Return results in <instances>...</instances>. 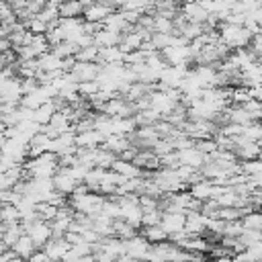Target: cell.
Returning a JSON list of instances; mask_svg holds the SVG:
<instances>
[{"label":"cell","instance_id":"6da1fadb","mask_svg":"<svg viewBox=\"0 0 262 262\" xmlns=\"http://www.w3.org/2000/svg\"><path fill=\"white\" fill-rule=\"evenodd\" d=\"M23 168L27 172V178H53V174L59 168L57 154L45 151V154H41L37 158H27Z\"/></svg>","mask_w":262,"mask_h":262},{"label":"cell","instance_id":"7a4b0ae2","mask_svg":"<svg viewBox=\"0 0 262 262\" xmlns=\"http://www.w3.org/2000/svg\"><path fill=\"white\" fill-rule=\"evenodd\" d=\"M106 196L94 192V190H88V192H72L68 196V205L80 213V215H88V217H96L102 209V203H104Z\"/></svg>","mask_w":262,"mask_h":262},{"label":"cell","instance_id":"3957f363","mask_svg":"<svg viewBox=\"0 0 262 262\" xmlns=\"http://www.w3.org/2000/svg\"><path fill=\"white\" fill-rule=\"evenodd\" d=\"M217 33H219V41L225 43L229 51L248 47L250 37H252V33L244 25H233V23H221L217 27Z\"/></svg>","mask_w":262,"mask_h":262},{"label":"cell","instance_id":"277c9868","mask_svg":"<svg viewBox=\"0 0 262 262\" xmlns=\"http://www.w3.org/2000/svg\"><path fill=\"white\" fill-rule=\"evenodd\" d=\"M100 113L106 115V117H133V115H135V104L129 102L125 96L115 94V96H111V98L102 104Z\"/></svg>","mask_w":262,"mask_h":262},{"label":"cell","instance_id":"5b68a950","mask_svg":"<svg viewBox=\"0 0 262 262\" xmlns=\"http://www.w3.org/2000/svg\"><path fill=\"white\" fill-rule=\"evenodd\" d=\"M23 227H25V233L37 244V248H43V246L53 237V233H51V225H49L47 221H43V219L25 221Z\"/></svg>","mask_w":262,"mask_h":262},{"label":"cell","instance_id":"8992f818","mask_svg":"<svg viewBox=\"0 0 262 262\" xmlns=\"http://www.w3.org/2000/svg\"><path fill=\"white\" fill-rule=\"evenodd\" d=\"M123 246H125V254H129L137 262H143L147 258V254H149V248H151V244L139 231L135 235H131L129 239H123Z\"/></svg>","mask_w":262,"mask_h":262},{"label":"cell","instance_id":"52a82bcc","mask_svg":"<svg viewBox=\"0 0 262 262\" xmlns=\"http://www.w3.org/2000/svg\"><path fill=\"white\" fill-rule=\"evenodd\" d=\"M102 63L98 61H76L70 70V74L74 76L76 82H88V80H96L100 74Z\"/></svg>","mask_w":262,"mask_h":262},{"label":"cell","instance_id":"ba28073f","mask_svg":"<svg viewBox=\"0 0 262 262\" xmlns=\"http://www.w3.org/2000/svg\"><path fill=\"white\" fill-rule=\"evenodd\" d=\"M133 164L135 166H139L143 172H156V170H160V156L158 154H154V149L151 147H141V149H137V154H135V158H133Z\"/></svg>","mask_w":262,"mask_h":262},{"label":"cell","instance_id":"9c48e42d","mask_svg":"<svg viewBox=\"0 0 262 262\" xmlns=\"http://www.w3.org/2000/svg\"><path fill=\"white\" fill-rule=\"evenodd\" d=\"M113 10H115V8H111L108 4H104V2H100V0H94L92 4L84 6L82 18H84L86 23H100V25H102V20H104Z\"/></svg>","mask_w":262,"mask_h":262},{"label":"cell","instance_id":"30bf717a","mask_svg":"<svg viewBox=\"0 0 262 262\" xmlns=\"http://www.w3.org/2000/svg\"><path fill=\"white\" fill-rule=\"evenodd\" d=\"M176 104H178V102H174V100H172L166 92H162V90H151V92H149V108L156 111L160 117H166Z\"/></svg>","mask_w":262,"mask_h":262},{"label":"cell","instance_id":"8fae6325","mask_svg":"<svg viewBox=\"0 0 262 262\" xmlns=\"http://www.w3.org/2000/svg\"><path fill=\"white\" fill-rule=\"evenodd\" d=\"M51 182H53V188L57 192H61L63 196H70L74 192V188L78 186V182L72 178V174L68 172V168H57V172L53 174Z\"/></svg>","mask_w":262,"mask_h":262},{"label":"cell","instance_id":"7c38bea8","mask_svg":"<svg viewBox=\"0 0 262 262\" xmlns=\"http://www.w3.org/2000/svg\"><path fill=\"white\" fill-rule=\"evenodd\" d=\"M184 221H186V213L182 211H162V221L160 225L170 233H178L184 231Z\"/></svg>","mask_w":262,"mask_h":262},{"label":"cell","instance_id":"4fadbf2b","mask_svg":"<svg viewBox=\"0 0 262 262\" xmlns=\"http://www.w3.org/2000/svg\"><path fill=\"white\" fill-rule=\"evenodd\" d=\"M104 141V135L96 129H86V131H76V147L80 149H94L100 147Z\"/></svg>","mask_w":262,"mask_h":262},{"label":"cell","instance_id":"5bb4252c","mask_svg":"<svg viewBox=\"0 0 262 262\" xmlns=\"http://www.w3.org/2000/svg\"><path fill=\"white\" fill-rule=\"evenodd\" d=\"M176 151H178L180 164L190 166V168H194V170H199V168L207 162V156H205L196 145H190V147H184V149H176Z\"/></svg>","mask_w":262,"mask_h":262},{"label":"cell","instance_id":"9a60e30c","mask_svg":"<svg viewBox=\"0 0 262 262\" xmlns=\"http://www.w3.org/2000/svg\"><path fill=\"white\" fill-rule=\"evenodd\" d=\"M180 14L184 16L186 23H205L207 16H209L207 8H205L201 2H196V0H192V2H188V4H182V6H180Z\"/></svg>","mask_w":262,"mask_h":262},{"label":"cell","instance_id":"2e32d148","mask_svg":"<svg viewBox=\"0 0 262 262\" xmlns=\"http://www.w3.org/2000/svg\"><path fill=\"white\" fill-rule=\"evenodd\" d=\"M205 229H207V217L201 211H186L184 231L188 235H203Z\"/></svg>","mask_w":262,"mask_h":262},{"label":"cell","instance_id":"e0dca14e","mask_svg":"<svg viewBox=\"0 0 262 262\" xmlns=\"http://www.w3.org/2000/svg\"><path fill=\"white\" fill-rule=\"evenodd\" d=\"M68 250H70V244H68L63 237H51V239L43 246V252H45L53 262H61V258L66 256Z\"/></svg>","mask_w":262,"mask_h":262},{"label":"cell","instance_id":"ac0fdd59","mask_svg":"<svg viewBox=\"0 0 262 262\" xmlns=\"http://www.w3.org/2000/svg\"><path fill=\"white\" fill-rule=\"evenodd\" d=\"M111 170L117 172V174H121L123 178H137V176H145V174H147V172H143L139 166H135L133 162H127V160H121V158H117V160L113 162Z\"/></svg>","mask_w":262,"mask_h":262},{"label":"cell","instance_id":"d6986e66","mask_svg":"<svg viewBox=\"0 0 262 262\" xmlns=\"http://www.w3.org/2000/svg\"><path fill=\"white\" fill-rule=\"evenodd\" d=\"M10 250L20 258V260H29L33 256V252L37 250V244L27 235V233H20V237L10 246Z\"/></svg>","mask_w":262,"mask_h":262},{"label":"cell","instance_id":"ffe728a7","mask_svg":"<svg viewBox=\"0 0 262 262\" xmlns=\"http://www.w3.org/2000/svg\"><path fill=\"white\" fill-rule=\"evenodd\" d=\"M102 27H106V29H111V31H115V33H125V31H129L133 25L127 23L123 10H113V12L102 20Z\"/></svg>","mask_w":262,"mask_h":262},{"label":"cell","instance_id":"44dd1931","mask_svg":"<svg viewBox=\"0 0 262 262\" xmlns=\"http://www.w3.org/2000/svg\"><path fill=\"white\" fill-rule=\"evenodd\" d=\"M121 35L123 33H115V31H111L106 27H100L92 35V39H94V45H98V47H115V45H119Z\"/></svg>","mask_w":262,"mask_h":262},{"label":"cell","instance_id":"7402d4cb","mask_svg":"<svg viewBox=\"0 0 262 262\" xmlns=\"http://www.w3.org/2000/svg\"><path fill=\"white\" fill-rule=\"evenodd\" d=\"M57 12L59 18H82L84 4L80 0H61L57 4Z\"/></svg>","mask_w":262,"mask_h":262},{"label":"cell","instance_id":"603a6c76","mask_svg":"<svg viewBox=\"0 0 262 262\" xmlns=\"http://www.w3.org/2000/svg\"><path fill=\"white\" fill-rule=\"evenodd\" d=\"M133 143H131V135H108V137H104V141H102V147H106L108 151H113L115 156H119L123 149H127V147H131Z\"/></svg>","mask_w":262,"mask_h":262},{"label":"cell","instance_id":"cb8c5ba5","mask_svg":"<svg viewBox=\"0 0 262 262\" xmlns=\"http://www.w3.org/2000/svg\"><path fill=\"white\" fill-rule=\"evenodd\" d=\"M139 233L149 242V244H162L168 239V231L158 223V225H143L139 227Z\"/></svg>","mask_w":262,"mask_h":262},{"label":"cell","instance_id":"d4e9b609","mask_svg":"<svg viewBox=\"0 0 262 262\" xmlns=\"http://www.w3.org/2000/svg\"><path fill=\"white\" fill-rule=\"evenodd\" d=\"M125 53L119 49V45L115 47H98V63L106 66V63H123Z\"/></svg>","mask_w":262,"mask_h":262},{"label":"cell","instance_id":"484cf974","mask_svg":"<svg viewBox=\"0 0 262 262\" xmlns=\"http://www.w3.org/2000/svg\"><path fill=\"white\" fill-rule=\"evenodd\" d=\"M37 63H39V70H41V72H57V70H61V57H57L51 49H49L47 53L39 55V57H37ZM61 72H63V70H61Z\"/></svg>","mask_w":262,"mask_h":262},{"label":"cell","instance_id":"4316f807","mask_svg":"<svg viewBox=\"0 0 262 262\" xmlns=\"http://www.w3.org/2000/svg\"><path fill=\"white\" fill-rule=\"evenodd\" d=\"M178 12H180V6L174 0H158L154 2V10H151V14H160L166 18H174Z\"/></svg>","mask_w":262,"mask_h":262},{"label":"cell","instance_id":"83f0119b","mask_svg":"<svg viewBox=\"0 0 262 262\" xmlns=\"http://www.w3.org/2000/svg\"><path fill=\"white\" fill-rule=\"evenodd\" d=\"M53 113H55V104H53V100H49V102H43L41 106H37V108L33 111V117H31V119L43 127V125L49 123V119H51Z\"/></svg>","mask_w":262,"mask_h":262},{"label":"cell","instance_id":"f1b7e54d","mask_svg":"<svg viewBox=\"0 0 262 262\" xmlns=\"http://www.w3.org/2000/svg\"><path fill=\"white\" fill-rule=\"evenodd\" d=\"M139 229H135L133 225H129L125 219H121V217H117V219H113V235L115 237H119V239H129L131 235H135Z\"/></svg>","mask_w":262,"mask_h":262},{"label":"cell","instance_id":"f546056e","mask_svg":"<svg viewBox=\"0 0 262 262\" xmlns=\"http://www.w3.org/2000/svg\"><path fill=\"white\" fill-rule=\"evenodd\" d=\"M0 221H2L4 225L18 223V221H20V211H18V207H16V205H10V203L0 205Z\"/></svg>","mask_w":262,"mask_h":262},{"label":"cell","instance_id":"4dcf8cb0","mask_svg":"<svg viewBox=\"0 0 262 262\" xmlns=\"http://www.w3.org/2000/svg\"><path fill=\"white\" fill-rule=\"evenodd\" d=\"M151 33H174V20L160 16V14H151Z\"/></svg>","mask_w":262,"mask_h":262},{"label":"cell","instance_id":"1f68e13d","mask_svg":"<svg viewBox=\"0 0 262 262\" xmlns=\"http://www.w3.org/2000/svg\"><path fill=\"white\" fill-rule=\"evenodd\" d=\"M239 221H242L244 229H258V231H262V213L260 211H246Z\"/></svg>","mask_w":262,"mask_h":262},{"label":"cell","instance_id":"d6a6232c","mask_svg":"<svg viewBox=\"0 0 262 262\" xmlns=\"http://www.w3.org/2000/svg\"><path fill=\"white\" fill-rule=\"evenodd\" d=\"M158 119H162L156 111L151 108H145V111H137L133 115V121H135V127H145V125H154Z\"/></svg>","mask_w":262,"mask_h":262},{"label":"cell","instance_id":"836d02e7","mask_svg":"<svg viewBox=\"0 0 262 262\" xmlns=\"http://www.w3.org/2000/svg\"><path fill=\"white\" fill-rule=\"evenodd\" d=\"M57 209L59 207H55V205H51L47 201H39L37 203V217L43 219V221H47V223H51L55 219V215H57Z\"/></svg>","mask_w":262,"mask_h":262},{"label":"cell","instance_id":"e575fe53","mask_svg":"<svg viewBox=\"0 0 262 262\" xmlns=\"http://www.w3.org/2000/svg\"><path fill=\"white\" fill-rule=\"evenodd\" d=\"M23 25H25V29H27L29 33H33V35H45V33H47V29H49V25H47L43 18H39L37 14H35V16H31L29 20H25Z\"/></svg>","mask_w":262,"mask_h":262},{"label":"cell","instance_id":"d590c367","mask_svg":"<svg viewBox=\"0 0 262 262\" xmlns=\"http://www.w3.org/2000/svg\"><path fill=\"white\" fill-rule=\"evenodd\" d=\"M51 51H53L57 57L66 59V57H74V55H76L78 45H76V43H72V41H61V43L53 45V47H51Z\"/></svg>","mask_w":262,"mask_h":262},{"label":"cell","instance_id":"8d00e7d4","mask_svg":"<svg viewBox=\"0 0 262 262\" xmlns=\"http://www.w3.org/2000/svg\"><path fill=\"white\" fill-rule=\"evenodd\" d=\"M74 57H76V61H98V45L90 43L86 47H80Z\"/></svg>","mask_w":262,"mask_h":262},{"label":"cell","instance_id":"74e56055","mask_svg":"<svg viewBox=\"0 0 262 262\" xmlns=\"http://www.w3.org/2000/svg\"><path fill=\"white\" fill-rule=\"evenodd\" d=\"M239 170H242V174H246V176L260 174V172H262V156L252 158V160H244V162H239Z\"/></svg>","mask_w":262,"mask_h":262},{"label":"cell","instance_id":"f35d334b","mask_svg":"<svg viewBox=\"0 0 262 262\" xmlns=\"http://www.w3.org/2000/svg\"><path fill=\"white\" fill-rule=\"evenodd\" d=\"M117 160V156L113 154V151H108L106 147H96V166H100V168H111L113 166V162Z\"/></svg>","mask_w":262,"mask_h":262},{"label":"cell","instance_id":"ab89813d","mask_svg":"<svg viewBox=\"0 0 262 262\" xmlns=\"http://www.w3.org/2000/svg\"><path fill=\"white\" fill-rule=\"evenodd\" d=\"M100 88H98V82L96 80H88V82H78V94L82 96V98H90L92 94H96Z\"/></svg>","mask_w":262,"mask_h":262},{"label":"cell","instance_id":"60d3db41","mask_svg":"<svg viewBox=\"0 0 262 262\" xmlns=\"http://www.w3.org/2000/svg\"><path fill=\"white\" fill-rule=\"evenodd\" d=\"M162 221V209H145L141 215V227L143 225H158Z\"/></svg>","mask_w":262,"mask_h":262},{"label":"cell","instance_id":"b9f144b4","mask_svg":"<svg viewBox=\"0 0 262 262\" xmlns=\"http://www.w3.org/2000/svg\"><path fill=\"white\" fill-rule=\"evenodd\" d=\"M194 145L205 154V156H211V154H215L219 147H217V143H215V139L213 137H207V139H196L194 141Z\"/></svg>","mask_w":262,"mask_h":262},{"label":"cell","instance_id":"7bdbcfd3","mask_svg":"<svg viewBox=\"0 0 262 262\" xmlns=\"http://www.w3.org/2000/svg\"><path fill=\"white\" fill-rule=\"evenodd\" d=\"M248 49L256 55V59L262 55V33H256L250 37V43H248Z\"/></svg>","mask_w":262,"mask_h":262},{"label":"cell","instance_id":"ee69618b","mask_svg":"<svg viewBox=\"0 0 262 262\" xmlns=\"http://www.w3.org/2000/svg\"><path fill=\"white\" fill-rule=\"evenodd\" d=\"M250 96L256 98L258 102H262V86H252L250 88Z\"/></svg>","mask_w":262,"mask_h":262},{"label":"cell","instance_id":"f6af8a7d","mask_svg":"<svg viewBox=\"0 0 262 262\" xmlns=\"http://www.w3.org/2000/svg\"><path fill=\"white\" fill-rule=\"evenodd\" d=\"M207 262H237L235 256H217V258H207Z\"/></svg>","mask_w":262,"mask_h":262},{"label":"cell","instance_id":"bcb514c9","mask_svg":"<svg viewBox=\"0 0 262 262\" xmlns=\"http://www.w3.org/2000/svg\"><path fill=\"white\" fill-rule=\"evenodd\" d=\"M115 262H137V260H135V258H131L129 254H125V252H123L121 256H117V260H115Z\"/></svg>","mask_w":262,"mask_h":262},{"label":"cell","instance_id":"7dc6e473","mask_svg":"<svg viewBox=\"0 0 262 262\" xmlns=\"http://www.w3.org/2000/svg\"><path fill=\"white\" fill-rule=\"evenodd\" d=\"M4 141H6V125L0 121V147H2Z\"/></svg>","mask_w":262,"mask_h":262},{"label":"cell","instance_id":"c3c4849f","mask_svg":"<svg viewBox=\"0 0 262 262\" xmlns=\"http://www.w3.org/2000/svg\"><path fill=\"white\" fill-rule=\"evenodd\" d=\"M8 250H10V248H8V246H6V244L0 239V254H4V252H8Z\"/></svg>","mask_w":262,"mask_h":262},{"label":"cell","instance_id":"681fc988","mask_svg":"<svg viewBox=\"0 0 262 262\" xmlns=\"http://www.w3.org/2000/svg\"><path fill=\"white\" fill-rule=\"evenodd\" d=\"M2 117H4V102L0 100V121H2Z\"/></svg>","mask_w":262,"mask_h":262},{"label":"cell","instance_id":"f907efd6","mask_svg":"<svg viewBox=\"0 0 262 262\" xmlns=\"http://www.w3.org/2000/svg\"><path fill=\"white\" fill-rule=\"evenodd\" d=\"M178 6H182V4H188V2H192V0H174Z\"/></svg>","mask_w":262,"mask_h":262},{"label":"cell","instance_id":"816d5d0a","mask_svg":"<svg viewBox=\"0 0 262 262\" xmlns=\"http://www.w3.org/2000/svg\"><path fill=\"white\" fill-rule=\"evenodd\" d=\"M258 145H260V156H262V141H260V143H258Z\"/></svg>","mask_w":262,"mask_h":262},{"label":"cell","instance_id":"f5cc1de1","mask_svg":"<svg viewBox=\"0 0 262 262\" xmlns=\"http://www.w3.org/2000/svg\"><path fill=\"white\" fill-rule=\"evenodd\" d=\"M258 61H260V66H262V55H260V57H258Z\"/></svg>","mask_w":262,"mask_h":262}]
</instances>
